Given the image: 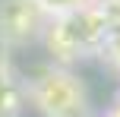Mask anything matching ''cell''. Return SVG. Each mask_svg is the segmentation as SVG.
Returning <instances> with one entry per match:
<instances>
[{
    "label": "cell",
    "mask_w": 120,
    "mask_h": 117,
    "mask_svg": "<svg viewBox=\"0 0 120 117\" xmlns=\"http://www.w3.org/2000/svg\"><path fill=\"white\" fill-rule=\"evenodd\" d=\"M104 117H120V95L114 98V105L108 108V114H104Z\"/></svg>",
    "instance_id": "8"
},
{
    "label": "cell",
    "mask_w": 120,
    "mask_h": 117,
    "mask_svg": "<svg viewBox=\"0 0 120 117\" xmlns=\"http://www.w3.org/2000/svg\"><path fill=\"white\" fill-rule=\"evenodd\" d=\"M19 111H22V89L0 60V117H19Z\"/></svg>",
    "instance_id": "4"
},
{
    "label": "cell",
    "mask_w": 120,
    "mask_h": 117,
    "mask_svg": "<svg viewBox=\"0 0 120 117\" xmlns=\"http://www.w3.org/2000/svg\"><path fill=\"white\" fill-rule=\"evenodd\" d=\"M38 3L48 13V19H60V16H66V13H76V10H82V6H92L95 0H38Z\"/></svg>",
    "instance_id": "6"
},
{
    "label": "cell",
    "mask_w": 120,
    "mask_h": 117,
    "mask_svg": "<svg viewBox=\"0 0 120 117\" xmlns=\"http://www.w3.org/2000/svg\"><path fill=\"white\" fill-rule=\"evenodd\" d=\"M22 92L44 117H92L89 92L82 79L73 76L66 67H57V63L38 67L25 79Z\"/></svg>",
    "instance_id": "2"
},
{
    "label": "cell",
    "mask_w": 120,
    "mask_h": 117,
    "mask_svg": "<svg viewBox=\"0 0 120 117\" xmlns=\"http://www.w3.org/2000/svg\"><path fill=\"white\" fill-rule=\"evenodd\" d=\"M108 29L111 25L104 19V13L92 3V6H82L76 13H66L60 19H51L41 38L48 44L54 63L70 70V63L85 60V57L101 51L104 38H108Z\"/></svg>",
    "instance_id": "1"
},
{
    "label": "cell",
    "mask_w": 120,
    "mask_h": 117,
    "mask_svg": "<svg viewBox=\"0 0 120 117\" xmlns=\"http://www.w3.org/2000/svg\"><path fill=\"white\" fill-rule=\"evenodd\" d=\"M95 6L104 13L108 25H120V0H95Z\"/></svg>",
    "instance_id": "7"
},
{
    "label": "cell",
    "mask_w": 120,
    "mask_h": 117,
    "mask_svg": "<svg viewBox=\"0 0 120 117\" xmlns=\"http://www.w3.org/2000/svg\"><path fill=\"white\" fill-rule=\"evenodd\" d=\"M48 13L38 0H0V44L22 48L44 35Z\"/></svg>",
    "instance_id": "3"
},
{
    "label": "cell",
    "mask_w": 120,
    "mask_h": 117,
    "mask_svg": "<svg viewBox=\"0 0 120 117\" xmlns=\"http://www.w3.org/2000/svg\"><path fill=\"white\" fill-rule=\"evenodd\" d=\"M98 57H101L114 73H120V25H111V29H108V38H104Z\"/></svg>",
    "instance_id": "5"
}]
</instances>
